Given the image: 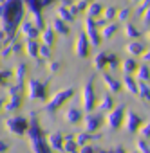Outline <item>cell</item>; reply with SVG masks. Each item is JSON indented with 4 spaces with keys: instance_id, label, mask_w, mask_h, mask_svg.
Wrapping results in <instances>:
<instances>
[{
    "instance_id": "6da1fadb",
    "label": "cell",
    "mask_w": 150,
    "mask_h": 153,
    "mask_svg": "<svg viewBox=\"0 0 150 153\" xmlns=\"http://www.w3.org/2000/svg\"><path fill=\"white\" fill-rule=\"evenodd\" d=\"M26 15V2L24 0H6L4 2V15L0 18V29L8 33V38L4 40V45L11 43L15 40V34L18 33V27Z\"/></svg>"
},
{
    "instance_id": "7a4b0ae2",
    "label": "cell",
    "mask_w": 150,
    "mask_h": 153,
    "mask_svg": "<svg viewBox=\"0 0 150 153\" xmlns=\"http://www.w3.org/2000/svg\"><path fill=\"white\" fill-rule=\"evenodd\" d=\"M27 137H29V148L33 153H51V146L47 142V135L40 126V121L36 117L34 112L29 114V130H27Z\"/></svg>"
},
{
    "instance_id": "3957f363",
    "label": "cell",
    "mask_w": 150,
    "mask_h": 153,
    "mask_svg": "<svg viewBox=\"0 0 150 153\" xmlns=\"http://www.w3.org/2000/svg\"><path fill=\"white\" fill-rule=\"evenodd\" d=\"M49 83H51V74L45 79H38V78H29L26 81V94L31 101H45L47 99V90H49Z\"/></svg>"
},
{
    "instance_id": "277c9868",
    "label": "cell",
    "mask_w": 150,
    "mask_h": 153,
    "mask_svg": "<svg viewBox=\"0 0 150 153\" xmlns=\"http://www.w3.org/2000/svg\"><path fill=\"white\" fill-rule=\"evenodd\" d=\"M72 97H74V88H72V87L62 88V90L54 92V94L49 97V101L44 105V112L49 114V115H54V114H56L69 99H72Z\"/></svg>"
},
{
    "instance_id": "5b68a950",
    "label": "cell",
    "mask_w": 150,
    "mask_h": 153,
    "mask_svg": "<svg viewBox=\"0 0 150 153\" xmlns=\"http://www.w3.org/2000/svg\"><path fill=\"white\" fill-rule=\"evenodd\" d=\"M4 128H6L11 135H15V137H22V135H26L27 130H29V119H26V117H22V115L9 117V119L4 121Z\"/></svg>"
},
{
    "instance_id": "8992f818",
    "label": "cell",
    "mask_w": 150,
    "mask_h": 153,
    "mask_svg": "<svg viewBox=\"0 0 150 153\" xmlns=\"http://www.w3.org/2000/svg\"><path fill=\"white\" fill-rule=\"evenodd\" d=\"M82 103H83V110L89 114L96 108L98 105V97H96V92H94V79L91 78L85 85H83V90H82Z\"/></svg>"
},
{
    "instance_id": "52a82bcc",
    "label": "cell",
    "mask_w": 150,
    "mask_h": 153,
    "mask_svg": "<svg viewBox=\"0 0 150 153\" xmlns=\"http://www.w3.org/2000/svg\"><path fill=\"white\" fill-rule=\"evenodd\" d=\"M83 29H85V34H87L91 45H92V47H98V45L101 43V40H103L101 31H98V22H96L94 18L87 16L85 22H83Z\"/></svg>"
},
{
    "instance_id": "ba28073f",
    "label": "cell",
    "mask_w": 150,
    "mask_h": 153,
    "mask_svg": "<svg viewBox=\"0 0 150 153\" xmlns=\"http://www.w3.org/2000/svg\"><path fill=\"white\" fill-rule=\"evenodd\" d=\"M107 128L109 130H118L121 126V123L125 121V108L123 106H116L110 112H107Z\"/></svg>"
},
{
    "instance_id": "9c48e42d",
    "label": "cell",
    "mask_w": 150,
    "mask_h": 153,
    "mask_svg": "<svg viewBox=\"0 0 150 153\" xmlns=\"http://www.w3.org/2000/svg\"><path fill=\"white\" fill-rule=\"evenodd\" d=\"M89 47H91V42H89L85 31L78 33L76 40H74V54L82 59H85V58H89Z\"/></svg>"
},
{
    "instance_id": "30bf717a",
    "label": "cell",
    "mask_w": 150,
    "mask_h": 153,
    "mask_svg": "<svg viewBox=\"0 0 150 153\" xmlns=\"http://www.w3.org/2000/svg\"><path fill=\"white\" fill-rule=\"evenodd\" d=\"M18 33H20L26 40H36V38L40 36L42 31L31 22V18H24L22 24H20V27H18Z\"/></svg>"
},
{
    "instance_id": "8fae6325",
    "label": "cell",
    "mask_w": 150,
    "mask_h": 153,
    "mask_svg": "<svg viewBox=\"0 0 150 153\" xmlns=\"http://www.w3.org/2000/svg\"><path fill=\"white\" fill-rule=\"evenodd\" d=\"M83 130L85 131H98L100 128H101V124H103V117L100 115V114H92V112H89L85 117H83Z\"/></svg>"
},
{
    "instance_id": "7c38bea8",
    "label": "cell",
    "mask_w": 150,
    "mask_h": 153,
    "mask_svg": "<svg viewBox=\"0 0 150 153\" xmlns=\"http://www.w3.org/2000/svg\"><path fill=\"white\" fill-rule=\"evenodd\" d=\"M20 106H22V94L9 96V99L4 103V112H6V114H13V112H16Z\"/></svg>"
},
{
    "instance_id": "4fadbf2b",
    "label": "cell",
    "mask_w": 150,
    "mask_h": 153,
    "mask_svg": "<svg viewBox=\"0 0 150 153\" xmlns=\"http://www.w3.org/2000/svg\"><path fill=\"white\" fill-rule=\"evenodd\" d=\"M101 79H103V85L107 87V90H110L112 94H118V92L121 90V83H119L118 79H114L110 74L103 72V74H101Z\"/></svg>"
},
{
    "instance_id": "5bb4252c",
    "label": "cell",
    "mask_w": 150,
    "mask_h": 153,
    "mask_svg": "<svg viewBox=\"0 0 150 153\" xmlns=\"http://www.w3.org/2000/svg\"><path fill=\"white\" fill-rule=\"evenodd\" d=\"M40 45L42 43H38L36 40H26L24 42V51H26V54L29 56V58H38L40 56Z\"/></svg>"
},
{
    "instance_id": "9a60e30c",
    "label": "cell",
    "mask_w": 150,
    "mask_h": 153,
    "mask_svg": "<svg viewBox=\"0 0 150 153\" xmlns=\"http://www.w3.org/2000/svg\"><path fill=\"white\" fill-rule=\"evenodd\" d=\"M123 124H125V128H127L128 131H136V130L139 128L141 121H139V117H137L134 112H125V121H123Z\"/></svg>"
},
{
    "instance_id": "2e32d148",
    "label": "cell",
    "mask_w": 150,
    "mask_h": 153,
    "mask_svg": "<svg viewBox=\"0 0 150 153\" xmlns=\"http://www.w3.org/2000/svg\"><path fill=\"white\" fill-rule=\"evenodd\" d=\"M47 142H49V146H51L54 151H62V149H63V135H62L60 131L49 133V135H47Z\"/></svg>"
},
{
    "instance_id": "e0dca14e",
    "label": "cell",
    "mask_w": 150,
    "mask_h": 153,
    "mask_svg": "<svg viewBox=\"0 0 150 153\" xmlns=\"http://www.w3.org/2000/svg\"><path fill=\"white\" fill-rule=\"evenodd\" d=\"M83 112L82 110H78V108H69L67 112H65V121L69 123V124H78V123H82L83 121Z\"/></svg>"
},
{
    "instance_id": "ac0fdd59",
    "label": "cell",
    "mask_w": 150,
    "mask_h": 153,
    "mask_svg": "<svg viewBox=\"0 0 150 153\" xmlns=\"http://www.w3.org/2000/svg\"><path fill=\"white\" fill-rule=\"evenodd\" d=\"M52 2L54 0H26V7L29 13H33V11H42L45 6H49Z\"/></svg>"
},
{
    "instance_id": "d6986e66",
    "label": "cell",
    "mask_w": 150,
    "mask_h": 153,
    "mask_svg": "<svg viewBox=\"0 0 150 153\" xmlns=\"http://www.w3.org/2000/svg\"><path fill=\"white\" fill-rule=\"evenodd\" d=\"M51 27L56 31V34H62V36H67L69 33H70V29H69V25H67V22L65 20H62L60 16H56L54 20H52V24H51Z\"/></svg>"
},
{
    "instance_id": "ffe728a7",
    "label": "cell",
    "mask_w": 150,
    "mask_h": 153,
    "mask_svg": "<svg viewBox=\"0 0 150 153\" xmlns=\"http://www.w3.org/2000/svg\"><path fill=\"white\" fill-rule=\"evenodd\" d=\"M40 38H42V43H45V45H54L56 43V31L52 29V27H45V29H42V33H40Z\"/></svg>"
},
{
    "instance_id": "44dd1931",
    "label": "cell",
    "mask_w": 150,
    "mask_h": 153,
    "mask_svg": "<svg viewBox=\"0 0 150 153\" xmlns=\"http://www.w3.org/2000/svg\"><path fill=\"white\" fill-rule=\"evenodd\" d=\"M96 139H100V135L98 133H94V131H82V133H78L76 135V142H78V146H85V144H89V142H92V140H96Z\"/></svg>"
},
{
    "instance_id": "7402d4cb",
    "label": "cell",
    "mask_w": 150,
    "mask_h": 153,
    "mask_svg": "<svg viewBox=\"0 0 150 153\" xmlns=\"http://www.w3.org/2000/svg\"><path fill=\"white\" fill-rule=\"evenodd\" d=\"M96 108H98L100 112H110V110L114 108V99H112V96H101V97L98 99Z\"/></svg>"
},
{
    "instance_id": "603a6c76",
    "label": "cell",
    "mask_w": 150,
    "mask_h": 153,
    "mask_svg": "<svg viewBox=\"0 0 150 153\" xmlns=\"http://www.w3.org/2000/svg\"><path fill=\"white\" fill-rule=\"evenodd\" d=\"M56 16H60V18L65 20V22H72V20H74V15H72V11L69 9V4H62V6H58V9H56Z\"/></svg>"
},
{
    "instance_id": "cb8c5ba5",
    "label": "cell",
    "mask_w": 150,
    "mask_h": 153,
    "mask_svg": "<svg viewBox=\"0 0 150 153\" xmlns=\"http://www.w3.org/2000/svg\"><path fill=\"white\" fill-rule=\"evenodd\" d=\"M101 13H103V7L98 2H91L85 9V16H91V18H98V16H101Z\"/></svg>"
},
{
    "instance_id": "d4e9b609",
    "label": "cell",
    "mask_w": 150,
    "mask_h": 153,
    "mask_svg": "<svg viewBox=\"0 0 150 153\" xmlns=\"http://www.w3.org/2000/svg\"><path fill=\"white\" fill-rule=\"evenodd\" d=\"M13 78H15V83H24V81H26V78H27V65H26V63L16 65Z\"/></svg>"
},
{
    "instance_id": "484cf974",
    "label": "cell",
    "mask_w": 150,
    "mask_h": 153,
    "mask_svg": "<svg viewBox=\"0 0 150 153\" xmlns=\"http://www.w3.org/2000/svg\"><path fill=\"white\" fill-rule=\"evenodd\" d=\"M107 56H109V54H105V52H98V54L92 58V67L101 72V70L107 67Z\"/></svg>"
},
{
    "instance_id": "4316f807",
    "label": "cell",
    "mask_w": 150,
    "mask_h": 153,
    "mask_svg": "<svg viewBox=\"0 0 150 153\" xmlns=\"http://www.w3.org/2000/svg\"><path fill=\"white\" fill-rule=\"evenodd\" d=\"M116 31H118V24H114V22H107V24L101 27V36H103V40L112 38Z\"/></svg>"
},
{
    "instance_id": "83f0119b",
    "label": "cell",
    "mask_w": 150,
    "mask_h": 153,
    "mask_svg": "<svg viewBox=\"0 0 150 153\" xmlns=\"http://www.w3.org/2000/svg\"><path fill=\"white\" fill-rule=\"evenodd\" d=\"M31 15V22L42 31V29H45V20H44V15H42V11H33V13H29Z\"/></svg>"
},
{
    "instance_id": "f1b7e54d",
    "label": "cell",
    "mask_w": 150,
    "mask_h": 153,
    "mask_svg": "<svg viewBox=\"0 0 150 153\" xmlns=\"http://www.w3.org/2000/svg\"><path fill=\"white\" fill-rule=\"evenodd\" d=\"M62 151H65V153L80 151V146H78L76 139H67V140H63V149H62Z\"/></svg>"
},
{
    "instance_id": "f546056e",
    "label": "cell",
    "mask_w": 150,
    "mask_h": 153,
    "mask_svg": "<svg viewBox=\"0 0 150 153\" xmlns=\"http://www.w3.org/2000/svg\"><path fill=\"white\" fill-rule=\"evenodd\" d=\"M101 18H105L107 22H112L114 18H118V9H116L114 6L105 7V9H103V13H101Z\"/></svg>"
},
{
    "instance_id": "4dcf8cb0",
    "label": "cell",
    "mask_w": 150,
    "mask_h": 153,
    "mask_svg": "<svg viewBox=\"0 0 150 153\" xmlns=\"http://www.w3.org/2000/svg\"><path fill=\"white\" fill-rule=\"evenodd\" d=\"M123 85H125L127 92H130V94H137V83H136V81L130 78V74H127V78H125Z\"/></svg>"
},
{
    "instance_id": "1f68e13d",
    "label": "cell",
    "mask_w": 150,
    "mask_h": 153,
    "mask_svg": "<svg viewBox=\"0 0 150 153\" xmlns=\"http://www.w3.org/2000/svg\"><path fill=\"white\" fill-rule=\"evenodd\" d=\"M127 52L132 54V56H137V54H143V45L137 43V42H130L127 45Z\"/></svg>"
},
{
    "instance_id": "d6a6232c",
    "label": "cell",
    "mask_w": 150,
    "mask_h": 153,
    "mask_svg": "<svg viewBox=\"0 0 150 153\" xmlns=\"http://www.w3.org/2000/svg\"><path fill=\"white\" fill-rule=\"evenodd\" d=\"M121 68H123L125 74H132V72L137 70V63H136L134 59H125V61L121 63Z\"/></svg>"
},
{
    "instance_id": "836d02e7",
    "label": "cell",
    "mask_w": 150,
    "mask_h": 153,
    "mask_svg": "<svg viewBox=\"0 0 150 153\" xmlns=\"http://www.w3.org/2000/svg\"><path fill=\"white\" fill-rule=\"evenodd\" d=\"M45 67H47V70H49L51 76H54V74H58V72L62 70V63H60V61H54V59H47Z\"/></svg>"
},
{
    "instance_id": "e575fe53",
    "label": "cell",
    "mask_w": 150,
    "mask_h": 153,
    "mask_svg": "<svg viewBox=\"0 0 150 153\" xmlns=\"http://www.w3.org/2000/svg\"><path fill=\"white\" fill-rule=\"evenodd\" d=\"M51 56H52V49H51V45L42 43V45H40V58L47 61V59H51Z\"/></svg>"
},
{
    "instance_id": "d590c367",
    "label": "cell",
    "mask_w": 150,
    "mask_h": 153,
    "mask_svg": "<svg viewBox=\"0 0 150 153\" xmlns=\"http://www.w3.org/2000/svg\"><path fill=\"white\" fill-rule=\"evenodd\" d=\"M107 67H109L110 70H116V68L119 67V59H118L116 54H109V56H107Z\"/></svg>"
},
{
    "instance_id": "8d00e7d4",
    "label": "cell",
    "mask_w": 150,
    "mask_h": 153,
    "mask_svg": "<svg viewBox=\"0 0 150 153\" xmlns=\"http://www.w3.org/2000/svg\"><path fill=\"white\" fill-rule=\"evenodd\" d=\"M24 90V83H15V85H9L8 87V96H16V94H22Z\"/></svg>"
},
{
    "instance_id": "74e56055",
    "label": "cell",
    "mask_w": 150,
    "mask_h": 153,
    "mask_svg": "<svg viewBox=\"0 0 150 153\" xmlns=\"http://www.w3.org/2000/svg\"><path fill=\"white\" fill-rule=\"evenodd\" d=\"M15 76V70H0V87L6 85L9 78H13Z\"/></svg>"
},
{
    "instance_id": "f35d334b",
    "label": "cell",
    "mask_w": 150,
    "mask_h": 153,
    "mask_svg": "<svg viewBox=\"0 0 150 153\" xmlns=\"http://www.w3.org/2000/svg\"><path fill=\"white\" fill-rule=\"evenodd\" d=\"M137 94L145 99V101H150V90L146 88V85H143V83H139L137 85Z\"/></svg>"
},
{
    "instance_id": "ab89813d",
    "label": "cell",
    "mask_w": 150,
    "mask_h": 153,
    "mask_svg": "<svg viewBox=\"0 0 150 153\" xmlns=\"http://www.w3.org/2000/svg\"><path fill=\"white\" fill-rule=\"evenodd\" d=\"M137 78L141 79V81H146L148 78H150V72H148V68L143 65V67H139L137 68Z\"/></svg>"
},
{
    "instance_id": "60d3db41",
    "label": "cell",
    "mask_w": 150,
    "mask_h": 153,
    "mask_svg": "<svg viewBox=\"0 0 150 153\" xmlns=\"http://www.w3.org/2000/svg\"><path fill=\"white\" fill-rule=\"evenodd\" d=\"M137 29L134 27V25H130V24H127L125 25V36H128V38H137Z\"/></svg>"
},
{
    "instance_id": "b9f144b4",
    "label": "cell",
    "mask_w": 150,
    "mask_h": 153,
    "mask_svg": "<svg viewBox=\"0 0 150 153\" xmlns=\"http://www.w3.org/2000/svg\"><path fill=\"white\" fill-rule=\"evenodd\" d=\"M11 54H13V47H11V43H8V45H4L2 52H0V58H9Z\"/></svg>"
},
{
    "instance_id": "7bdbcfd3",
    "label": "cell",
    "mask_w": 150,
    "mask_h": 153,
    "mask_svg": "<svg viewBox=\"0 0 150 153\" xmlns=\"http://www.w3.org/2000/svg\"><path fill=\"white\" fill-rule=\"evenodd\" d=\"M128 16H130V9L123 7L121 11H118V20H121V22H123V20H127Z\"/></svg>"
},
{
    "instance_id": "ee69618b",
    "label": "cell",
    "mask_w": 150,
    "mask_h": 153,
    "mask_svg": "<svg viewBox=\"0 0 150 153\" xmlns=\"http://www.w3.org/2000/svg\"><path fill=\"white\" fill-rule=\"evenodd\" d=\"M92 151H98V148H94L91 142L85 146H80V153H92Z\"/></svg>"
},
{
    "instance_id": "f6af8a7d",
    "label": "cell",
    "mask_w": 150,
    "mask_h": 153,
    "mask_svg": "<svg viewBox=\"0 0 150 153\" xmlns=\"http://www.w3.org/2000/svg\"><path fill=\"white\" fill-rule=\"evenodd\" d=\"M136 148H137L139 151H145V153L150 151V148H148V144H146L145 140H136Z\"/></svg>"
},
{
    "instance_id": "bcb514c9",
    "label": "cell",
    "mask_w": 150,
    "mask_h": 153,
    "mask_svg": "<svg viewBox=\"0 0 150 153\" xmlns=\"http://www.w3.org/2000/svg\"><path fill=\"white\" fill-rule=\"evenodd\" d=\"M74 4L78 6V9H80V11H85V9H87V6H89L91 2H87V0H78V2H74Z\"/></svg>"
},
{
    "instance_id": "7dc6e473",
    "label": "cell",
    "mask_w": 150,
    "mask_h": 153,
    "mask_svg": "<svg viewBox=\"0 0 150 153\" xmlns=\"http://www.w3.org/2000/svg\"><path fill=\"white\" fill-rule=\"evenodd\" d=\"M141 135H143V137H150V123H146V124L141 128Z\"/></svg>"
},
{
    "instance_id": "c3c4849f",
    "label": "cell",
    "mask_w": 150,
    "mask_h": 153,
    "mask_svg": "<svg viewBox=\"0 0 150 153\" xmlns=\"http://www.w3.org/2000/svg\"><path fill=\"white\" fill-rule=\"evenodd\" d=\"M11 47H13V54H18V52H20V49H22V45H20L18 42H15V40L11 42Z\"/></svg>"
},
{
    "instance_id": "681fc988",
    "label": "cell",
    "mask_w": 150,
    "mask_h": 153,
    "mask_svg": "<svg viewBox=\"0 0 150 153\" xmlns=\"http://www.w3.org/2000/svg\"><path fill=\"white\" fill-rule=\"evenodd\" d=\"M143 22H145V24L150 22V7H146V11H145V15H143Z\"/></svg>"
},
{
    "instance_id": "f907efd6",
    "label": "cell",
    "mask_w": 150,
    "mask_h": 153,
    "mask_svg": "<svg viewBox=\"0 0 150 153\" xmlns=\"http://www.w3.org/2000/svg\"><path fill=\"white\" fill-rule=\"evenodd\" d=\"M8 149H9V146H8L4 140H0V153H6Z\"/></svg>"
},
{
    "instance_id": "816d5d0a",
    "label": "cell",
    "mask_w": 150,
    "mask_h": 153,
    "mask_svg": "<svg viewBox=\"0 0 150 153\" xmlns=\"http://www.w3.org/2000/svg\"><path fill=\"white\" fill-rule=\"evenodd\" d=\"M6 38H8V33H6L4 29H0V42L4 43V40H6Z\"/></svg>"
},
{
    "instance_id": "f5cc1de1",
    "label": "cell",
    "mask_w": 150,
    "mask_h": 153,
    "mask_svg": "<svg viewBox=\"0 0 150 153\" xmlns=\"http://www.w3.org/2000/svg\"><path fill=\"white\" fill-rule=\"evenodd\" d=\"M143 59H145V61H150V51H146V52L143 54Z\"/></svg>"
},
{
    "instance_id": "db71d44e",
    "label": "cell",
    "mask_w": 150,
    "mask_h": 153,
    "mask_svg": "<svg viewBox=\"0 0 150 153\" xmlns=\"http://www.w3.org/2000/svg\"><path fill=\"white\" fill-rule=\"evenodd\" d=\"M2 15H4V4H0V18H2Z\"/></svg>"
},
{
    "instance_id": "11a10c76",
    "label": "cell",
    "mask_w": 150,
    "mask_h": 153,
    "mask_svg": "<svg viewBox=\"0 0 150 153\" xmlns=\"http://www.w3.org/2000/svg\"><path fill=\"white\" fill-rule=\"evenodd\" d=\"M4 103H6L4 99H0V112H2V110H4Z\"/></svg>"
},
{
    "instance_id": "9f6ffc18",
    "label": "cell",
    "mask_w": 150,
    "mask_h": 153,
    "mask_svg": "<svg viewBox=\"0 0 150 153\" xmlns=\"http://www.w3.org/2000/svg\"><path fill=\"white\" fill-rule=\"evenodd\" d=\"M2 49H4V43H2V42H0V52H2Z\"/></svg>"
},
{
    "instance_id": "6f0895ef",
    "label": "cell",
    "mask_w": 150,
    "mask_h": 153,
    "mask_svg": "<svg viewBox=\"0 0 150 153\" xmlns=\"http://www.w3.org/2000/svg\"><path fill=\"white\" fill-rule=\"evenodd\" d=\"M132 2H136V4H137V2H141V0H132Z\"/></svg>"
},
{
    "instance_id": "680465c9",
    "label": "cell",
    "mask_w": 150,
    "mask_h": 153,
    "mask_svg": "<svg viewBox=\"0 0 150 153\" xmlns=\"http://www.w3.org/2000/svg\"><path fill=\"white\" fill-rule=\"evenodd\" d=\"M4 2H6V0H0V4H4Z\"/></svg>"
},
{
    "instance_id": "91938a15",
    "label": "cell",
    "mask_w": 150,
    "mask_h": 153,
    "mask_svg": "<svg viewBox=\"0 0 150 153\" xmlns=\"http://www.w3.org/2000/svg\"><path fill=\"white\" fill-rule=\"evenodd\" d=\"M87 2H94V0H87Z\"/></svg>"
},
{
    "instance_id": "94428289",
    "label": "cell",
    "mask_w": 150,
    "mask_h": 153,
    "mask_svg": "<svg viewBox=\"0 0 150 153\" xmlns=\"http://www.w3.org/2000/svg\"><path fill=\"white\" fill-rule=\"evenodd\" d=\"M148 40H150V33H148Z\"/></svg>"
},
{
    "instance_id": "6125c7cd",
    "label": "cell",
    "mask_w": 150,
    "mask_h": 153,
    "mask_svg": "<svg viewBox=\"0 0 150 153\" xmlns=\"http://www.w3.org/2000/svg\"><path fill=\"white\" fill-rule=\"evenodd\" d=\"M24 2H26V0H24Z\"/></svg>"
}]
</instances>
